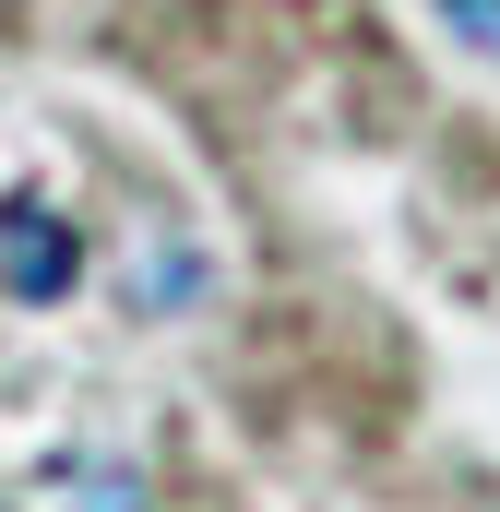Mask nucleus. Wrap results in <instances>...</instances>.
Here are the masks:
<instances>
[{
    "label": "nucleus",
    "instance_id": "obj_2",
    "mask_svg": "<svg viewBox=\"0 0 500 512\" xmlns=\"http://www.w3.org/2000/svg\"><path fill=\"white\" fill-rule=\"evenodd\" d=\"M441 24H453L465 48H489V60H500V0H441Z\"/></svg>",
    "mask_w": 500,
    "mask_h": 512
},
{
    "label": "nucleus",
    "instance_id": "obj_1",
    "mask_svg": "<svg viewBox=\"0 0 500 512\" xmlns=\"http://www.w3.org/2000/svg\"><path fill=\"white\" fill-rule=\"evenodd\" d=\"M72 274H84V227H72L48 191H12V203H0V298L60 310V298H72Z\"/></svg>",
    "mask_w": 500,
    "mask_h": 512
}]
</instances>
